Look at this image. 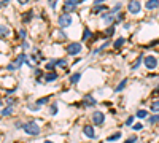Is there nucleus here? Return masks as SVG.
Returning a JSON list of instances; mask_svg holds the SVG:
<instances>
[{
  "label": "nucleus",
  "instance_id": "f257e3e1",
  "mask_svg": "<svg viewBox=\"0 0 159 143\" xmlns=\"http://www.w3.org/2000/svg\"><path fill=\"white\" fill-rule=\"evenodd\" d=\"M24 132L27 135H32V137H37V135H40V132H42V129H40V126L37 124L35 121H29V122H24Z\"/></svg>",
  "mask_w": 159,
  "mask_h": 143
},
{
  "label": "nucleus",
  "instance_id": "f03ea898",
  "mask_svg": "<svg viewBox=\"0 0 159 143\" xmlns=\"http://www.w3.org/2000/svg\"><path fill=\"white\" fill-rule=\"evenodd\" d=\"M73 22L72 19V15H69V13H62V15H59V18H57V26L60 27V29H65V27H70Z\"/></svg>",
  "mask_w": 159,
  "mask_h": 143
},
{
  "label": "nucleus",
  "instance_id": "7ed1b4c3",
  "mask_svg": "<svg viewBox=\"0 0 159 143\" xmlns=\"http://www.w3.org/2000/svg\"><path fill=\"white\" fill-rule=\"evenodd\" d=\"M65 51H67V54H70V56H78L81 51H83V46H81L80 42H72V43L67 45Z\"/></svg>",
  "mask_w": 159,
  "mask_h": 143
},
{
  "label": "nucleus",
  "instance_id": "20e7f679",
  "mask_svg": "<svg viewBox=\"0 0 159 143\" xmlns=\"http://www.w3.org/2000/svg\"><path fill=\"white\" fill-rule=\"evenodd\" d=\"M143 65L147 67L148 70H154L159 65V60L156 56H145L143 57Z\"/></svg>",
  "mask_w": 159,
  "mask_h": 143
},
{
  "label": "nucleus",
  "instance_id": "39448f33",
  "mask_svg": "<svg viewBox=\"0 0 159 143\" xmlns=\"http://www.w3.org/2000/svg\"><path fill=\"white\" fill-rule=\"evenodd\" d=\"M81 105L86 107V108H91V107H96L97 105V100H96V97H94L92 94H86L83 97V100H81Z\"/></svg>",
  "mask_w": 159,
  "mask_h": 143
},
{
  "label": "nucleus",
  "instance_id": "423d86ee",
  "mask_svg": "<svg viewBox=\"0 0 159 143\" xmlns=\"http://www.w3.org/2000/svg\"><path fill=\"white\" fill-rule=\"evenodd\" d=\"M140 8H142V5H140L138 0H131V2L127 3V11H129L131 15H138V13H140Z\"/></svg>",
  "mask_w": 159,
  "mask_h": 143
},
{
  "label": "nucleus",
  "instance_id": "0eeeda50",
  "mask_svg": "<svg viewBox=\"0 0 159 143\" xmlns=\"http://www.w3.org/2000/svg\"><path fill=\"white\" fill-rule=\"evenodd\" d=\"M76 5H78V0H64V13H72L76 10Z\"/></svg>",
  "mask_w": 159,
  "mask_h": 143
},
{
  "label": "nucleus",
  "instance_id": "6e6552de",
  "mask_svg": "<svg viewBox=\"0 0 159 143\" xmlns=\"http://www.w3.org/2000/svg\"><path fill=\"white\" fill-rule=\"evenodd\" d=\"M92 122L96 126H103V122H105V113H103V111H94L92 113Z\"/></svg>",
  "mask_w": 159,
  "mask_h": 143
},
{
  "label": "nucleus",
  "instance_id": "1a4fd4ad",
  "mask_svg": "<svg viewBox=\"0 0 159 143\" xmlns=\"http://www.w3.org/2000/svg\"><path fill=\"white\" fill-rule=\"evenodd\" d=\"M83 134L86 135L89 140H96V131H94V126H91V124L83 126Z\"/></svg>",
  "mask_w": 159,
  "mask_h": 143
},
{
  "label": "nucleus",
  "instance_id": "9d476101",
  "mask_svg": "<svg viewBox=\"0 0 159 143\" xmlns=\"http://www.w3.org/2000/svg\"><path fill=\"white\" fill-rule=\"evenodd\" d=\"M57 78H59L57 72H48V73L43 75V80H45V83H53V81L57 80Z\"/></svg>",
  "mask_w": 159,
  "mask_h": 143
},
{
  "label": "nucleus",
  "instance_id": "9b49d317",
  "mask_svg": "<svg viewBox=\"0 0 159 143\" xmlns=\"http://www.w3.org/2000/svg\"><path fill=\"white\" fill-rule=\"evenodd\" d=\"M10 35V27L6 24H0V38H6Z\"/></svg>",
  "mask_w": 159,
  "mask_h": 143
},
{
  "label": "nucleus",
  "instance_id": "f8f14e48",
  "mask_svg": "<svg viewBox=\"0 0 159 143\" xmlns=\"http://www.w3.org/2000/svg\"><path fill=\"white\" fill-rule=\"evenodd\" d=\"M26 59H27V56H26L24 53H21V54H19V56L16 57V60H15V65H16V69H19V67H21L22 64L26 62Z\"/></svg>",
  "mask_w": 159,
  "mask_h": 143
},
{
  "label": "nucleus",
  "instance_id": "ddd939ff",
  "mask_svg": "<svg viewBox=\"0 0 159 143\" xmlns=\"http://www.w3.org/2000/svg\"><path fill=\"white\" fill-rule=\"evenodd\" d=\"M145 6H147V10H156L159 8V0H147Z\"/></svg>",
  "mask_w": 159,
  "mask_h": 143
},
{
  "label": "nucleus",
  "instance_id": "4468645a",
  "mask_svg": "<svg viewBox=\"0 0 159 143\" xmlns=\"http://www.w3.org/2000/svg\"><path fill=\"white\" fill-rule=\"evenodd\" d=\"M127 86V78H124V80H121L119 83H118V86L115 87V92H121V91H124Z\"/></svg>",
  "mask_w": 159,
  "mask_h": 143
},
{
  "label": "nucleus",
  "instance_id": "2eb2a0df",
  "mask_svg": "<svg viewBox=\"0 0 159 143\" xmlns=\"http://www.w3.org/2000/svg\"><path fill=\"white\" fill-rule=\"evenodd\" d=\"M121 137H123V134H121V131H119V132H115V134L108 135L107 142H110V143H113V142H118V140H119Z\"/></svg>",
  "mask_w": 159,
  "mask_h": 143
},
{
  "label": "nucleus",
  "instance_id": "dca6fc26",
  "mask_svg": "<svg viewBox=\"0 0 159 143\" xmlns=\"http://www.w3.org/2000/svg\"><path fill=\"white\" fill-rule=\"evenodd\" d=\"M126 43V38L124 37H119V38H116V42L113 43V49H119V48H123V45Z\"/></svg>",
  "mask_w": 159,
  "mask_h": 143
},
{
  "label": "nucleus",
  "instance_id": "f3484780",
  "mask_svg": "<svg viewBox=\"0 0 159 143\" xmlns=\"http://www.w3.org/2000/svg\"><path fill=\"white\" fill-rule=\"evenodd\" d=\"M158 122H159V113L147 118V124H148V126H154V124H158Z\"/></svg>",
  "mask_w": 159,
  "mask_h": 143
},
{
  "label": "nucleus",
  "instance_id": "a211bd4d",
  "mask_svg": "<svg viewBox=\"0 0 159 143\" xmlns=\"http://www.w3.org/2000/svg\"><path fill=\"white\" fill-rule=\"evenodd\" d=\"M80 80H81V73H80V72H76V73L70 75V78H69L70 84H76V83H78Z\"/></svg>",
  "mask_w": 159,
  "mask_h": 143
},
{
  "label": "nucleus",
  "instance_id": "6ab92c4d",
  "mask_svg": "<svg viewBox=\"0 0 159 143\" xmlns=\"http://www.w3.org/2000/svg\"><path fill=\"white\" fill-rule=\"evenodd\" d=\"M54 38H56L57 42H64V40H67V35L62 30H56V32H54Z\"/></svg>",
  "mask_w": 159,
  "mask_h": 143
},
{
  "label": "nucleus",
  "instance_id": "aec40b11",
  "mask_svg": "<svg viewBox=\"0 0 159 143\" xmlns=\"http://www.w3.org/2000/svg\"><path fill=\"white\" fill-rule=\"evenodd\" d=\"M92 37V32H91V29L89 27H84V30H83V37H81V40L83 42H87V40Z\"/></svg>",
  "mask_w": 159,
  "mask_h": 143
},
{
  "label": "nucleus",
  "instance_id": "412c9836",
  "mask_svg": "<svg viewBox=\"0 0 159 143\" xmlns=\"http://www.w3.org/2000/svg\"><path fill=\"white\" fill-rule=\"evenodd\" d=\"M102 11H107V6L105 5H94L92 6V15H99Z\"/></svg>",
  "mask_w": 159,
  "mask_h": 143
},
{
  "label": "nucleus",
  "instance_id": "4be33fe9",
  "mask_svg": "<svg viewBox=\"0 0 159 143\" xmlns=\"http://www.w3.org/2000/svg\"><path fill=\"white\" fill-rule=\"evenodd\" d=\"M148 116H150V113H148L147 110H143V108H142V110H138L137 113H135V118H138V119H147Z\"/></svg>",
  "mask_w": 159,
  "mask_h": 143
},
{
  "label": "nucleus",
  "instance_id": "5701e85b",
  "mask_svg": "<svg viewBox=\"0 0 159 143\" xmlns=\"http://www.w3.org/2000/svg\"><path fill=\"white\" fill-rule=\"evenodd\" d=\"M56 59H53V60H49V62L48 64H46V65H45V70L46 72H54V69H56Z\"/></svg>",
  "mask_w": 159,
  "mask_h": 143
},
{
  "label": "nucleus",
  "instance_id": "b1692460",
  "mask_svg": "<svg viewBox=\"0 0 159 143\" xmlns=\"http://www.w3.org/2000/svg\"><path fill=\"white\" fill-rule=\"evenodd\" d=\"M121 8H123V3H121V2H118L116 5H115V6H113V8H111L110 11H108V13H110V15H118Z\"/></svg>",
  "mask_w": 159,
  "mask_h": 143
},
{
  "label": "nucleus",
  "instance_id": "393cba45",
  "mask_svg": "<svg viewBox=\"0 0 159 143\" xmlns=\"http://www.w3.org/2000/svg\"><path fill=\"white\" fill-rule=\"evenodd\" d=\"M151 111H153V113L154 115H158L159 113V100H153V102H151Z\"/></svg>",
  "mask_w": 159,
  "mask_h": 143
},
{
  "label": "nucleus",
  "instance_id": "a878e982",
  "mask_svg": "<svg viewBox=\"0 0 159 143\" xmlns=\"http://www.w3.org/2000/svg\"><path fill=\"white\" fill-rule=\"evenodd\" d=\"M143 62V54H140V56L137 57V60H135V62L132 64V70H137L138 67H140V64Z\"/></svg>",
  "mask_w": 159,
  "mask_h": 143
},
{
  "label": "nucleus",
  "instance_id": "bb28decb",
  "mask_svg": "<svg viewBox=\"0 0 159 143\" xmlns=\"http://www.w3.org/2000/svg\"><path fill=\"white\" fill-rule=\"evenodd\" d=\"M57 111H59V107H57V102H54V103H51V107H49V115L54 116V115H57Z\"/></svg>",
  "mask_w": 159,
  "mask_h": 143
},
{
  "label": "nucleus",
  "instance_id": "cd10ccee",
  "mask_svg": "<svg viewBox=\"0 0 159 143\" xmlns=\"http://www.w3.org/2000/svg\"><path fill=\"white\" fill-rule=\"evenodd\" d=\"M56 65L62 67V69H67V67H69V62H67L65 59H56Z\"/></svg>",
  "mask_w": 159,
  "mask_h": 143
},
{
  "label": "nucleus",
  "instance_id": "c85d7f7f",
  "mask_svg": "<svg viewBox=\"0 0 159 143\" xmlns=\"http://www.w3.org/2000/svg\"><path fill=\"white\" fill-rule=\"evenodd\" d=\"M2 116H11V113H13V107H6V108H3L2 111Z\"/></svg>",
  "mask_w": 159,
  "mask_h": 143
},
{
  "label": "nucleus",
  "instance_id": "c756f323",
  "mask_svg": "<svg viewBox=\"0 0 159 143\" xmlns=\"http://www.w3.org/2000/svg\"><path fill=\"white\" fill-rule=\"evenodd\" d=\"M32 18H33V13H32V11H27L26 15L22 16V22H24V24H27V22H29Z\"/></svg>",
  "mask_w": 159,
  "mask_h": 143
},
{
  "label": "nucleus",
  "instance_id": "7c9ffc66",
  "mask_svg": "<svg viewBox=\"0 0 159 143\" xmlns=\"http://www.w3.org/2000/svg\"><path fill=\"white\" fill-rule=\"evenodd\" d=\"M137 142H138V137H137V135H131V137L126 138L123 143H137Z\"/></svg>",
  "mask_w": 159,
  "mask_h": 143
},
{
  "label": "nucleus",
  "instance_id": "2f4dec72",
  "mask_svg": "<svg viewBox=\"0 0 159 143\" xmlns=\"http://www.w3.org/2000/svg\"><path fill=\"white\" fill-rule=\"evenodd\" d=\"M48 100H49V97H42V99H38V100H37V105H38V107H42V105L48 103Z\"/></svg>",
  "mask_w": 159,
  "mask_h": 143
},
{
  "label": "nucleus",
  "instance_id": "473e14b6",
  "mask_svg": "<svg viewBox=\"0 0 159 143\" xmlns=\"http://www.w3.org/2000/svg\"><path fill=\"white\" fill-rule=\"evenodd\" d=\"M26 35H27L26 29H19V30H18V37H19L21 40H26Z\"/></svg>",
  "mask_w": 159,
  "mask_h": 143
},
{
  "label": "nucleus",
  "instance_id": "72a5a7b5",
  "mask_svg": "<svg viewBox=\"0 0 159 143\" xmlns=\"http://www.w3.org/2000/svg\"><path fill=\"white\" fill-rule=\"evenodd\" d=\"M132 129L134 131H142V129H143V124H142V122H137V124L132 126Z\"/></svg>",
  "mask_w": 159,
  "mask_h": 143
},
{
  "label": "nucleus",
  "instance_id": "f704fd0d",
  "mask_svg": "<svg viewBox=\"0 0 159 143\" xmlns=\"http://www.w3.org/2000/svg\"><path fill=\"white\" fill-rule=\"evenodd\" d=\"M29 110H33V111H37V110H40V107L37 103H29Z\"/></svg>",
  "mask_w": 159,
  "mask_h": 143
},
{
  "label": "nucleus",
  "instance_id": "c9c22d12",
  "mask_svg": "<svg viewBox=\"0 0 159 143\" xmlns=\"http://www.w3.org/2000/svg\"><path fill=\"white\" fill-rule=\"evenodd\" d=\"M6 103H8V107H13V105L16 103V99H11V97L6 99Z\"/></svg>",
  "mask_w": 159,
  "mask_h": 143
},
{
  "label": "nucleus",
  "instance_id": "e433bc0d",
  "mask_svg": "<svg viewBox=\"0 0 159 143\" xmlns=\"http://www.w3.org/2000/svg\"><path fill=\"white\" fill-rule=\"evenodd\" d=\"M134 124V116H129L126 119V126H132Z\"/></svg>",
  "mask_w": 159,
  "mask_h": 143
},
{
  "label": "nucleus",
  "instance_id": "4c0bfd02",
  "mask_svg": "<svg viewBox=\"0 0 159 143\" xmlns=\"http://www.w3.org/2000/svg\"><path fill=\"white\" fill-rule=\"evenodd\" d=\"M6 70H8V72L16 70V65H15V64H8V65H6Z\"/></svg>",
  "mask_w": 159,
  "mask_h": 143
},
{
  "label": "nucleus",
  "instance_id": "58836bf2",
  "mask_svg": "<svg viewBox=\"0 0 159 143\" xmlns=\"http://www.w3.org/2000/svg\"><path fill=\"white\" fill-rule=\"evenodd\" d=\"M16 129H22V127H24V122H21V121H16Z\"/></svg>",
  "mask_w": 159,
  "mask_h": 143
},
{
  "label": "nucleus",
  "instance_id": "ea45409f",
  "mask_svg": "<svg viewBox=\"0 0 159 143\" xmlns=\"http://www.w3.org/2000/svg\"><path fill=\"white\" fill-rule=\"evenodd\" d=\"M49 5H51V8L54 10V8H56V5H57V0H49Z\"/></svg>",
  "mask_w": 159,
  "mask_h": 143
},
{
  "label": "nucleus",
  "instance_id": "a19ab883",
  "mask_svg": "<svg viewBox=\"0 0 159 143\" xmlns=\"http://www.w3.org/2000/svg\"><path fill=\"white\" fill-rule=\"evenodd\" d=\"M8 3H10V0H2V2H0V8L5 6V5H8Z\"/></svg>",
  "mask_w": 159,
  "mask_h": 143
},
{
  "label": "nucleus",
  "instance_id": "79ce46f5",
  "mask_svg": "<svg viewBox=\"0 0 159 143\" xmlns=\"http://www.w3.org/2000/svg\"><path fill=\"white\" fill-rule=\"evenodd\" d=\"M105 0H94V5H100V3H103Z\"/></svg>",
  "mask_w": 159,
  "mask_h": 143
},
{
  "label": "nucleus",
  "instance_id": "37998d69",
  "mask_svg": "<svg viewBox=\"0 0 159 143\" xmlns=\"http://www.w3.org/2000/svg\"><path fill=\"white\" fill-rule=\"evenodd\" d=\"M22 48H24V49H27V48H29V43L24 42V43H22Z\"/></svg>",
  "mask_w": 159,
  "mask_h": 143
},
{
  "label": "nucleus",
  "instance_id": "c03bdc74",
  "mask_svg": "<svg viewBox=\"0 0 159 143\" xmlns=\"http://www.w3.org/2000/svg\"><path fill=\"white\" fill-rule=\"evenodd\" d=\"M19 3H22V5H26V3H29V0H18Z\"/></svg>",
  "mask_w": 159,
  "mask_h": 143
},
{
  "label": "nucleus",
  "instance_id": "a18cd8bd",
  "mask_svg": "<svg viewBox=\"0 0 159 143\" xmlns=\"http://www.w3.org/2000/svg\"><path fill=\"white\" fill-rule=\"evenodd\" d=\"M43 143H54V142H51V140H45Z\"/></svg>",
  "mask_w": 159,
  "mask_h": 143
},
{
  "label": "nucleus",
  "instance_id": "49530a36",
  "mask_svg": "<svg viewBox=\"0 0 159 143\" xmlns=\"http://www.w3.org/2000/svg\"><path fill=\"white\" fill-rule=\"evenodd\" d=\"M81 2H84V0H78V3H81Z\"/></svg>",
  "mask_w": 159,
  "mask_h": 143
}]
</instances>
